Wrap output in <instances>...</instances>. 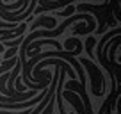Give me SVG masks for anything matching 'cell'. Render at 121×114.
Segmentation results:
<instances>
[{"mask_svg": "<svg viewBox=\"0 0 121 114\" xmlns=\"http://www.w3.org/2000/svg\"><path fill=\"white\" fill-rule=\"evenodd\" d=\"M80 64L86 68V71L89 73V80H91V89H93V96H98V98H102V93H100V80H102L103 73L100 71V68L95 64L93 61H87V59H84V57H80Z\"/></svg>", "mask_w": 121, "mask_h": 114, "instance_id": "1", "label": "cell"}, {"mask_svg": "<svg viewBox=\"0 0 121 114\" xmlns=\"http://www.w3.org/2000/svg\"><path fill=\"white\" fill-rule=\"evenodd\" d=\"M38 27H46V31H52L53 27H57V20H55V18H50V16H39L38 20H34V22H32L30 29H32V31H36Z\"/></svg>", "mask_w": 121, "mask_h": 114, "instance_id": "2", "label": "cell"}, {"mask_svg": "<svg viewBox=\"0 0 121 114\" xmlns=\"http://www.w3.org/2000/svg\"><path fill=\"white\" fill-rule=\"evenodd\" d=\"M95 36H91L89 34V38H87V41H86V50H87V53H89V57H93V46H95Z\"/></svg>", "mask_w": 121, "mask_h": 114, "instance_id": "3", "label": "cell"}, {"mask_svg": "<svg viewBox=\"0 0 121 114\" xmlns=\"http://www.w3.org/2000/svg\"><path fill=\"white\" fill-rule=\"evenodd\" d=\"M73 13H75V5H73V4H69L68 7H66V9H62V11H59V13H57V14H59V16H64V18H68V16H71Z\"/></svg>", "mask_w": 121, "mask_h": 114, "instance_id": "4", "label": "cell"}, {"mask_svg": "<svg viewBox=\"0 0 121 114\" xmlns=\"http://www.w3.org/2000/svg\"><path fill=\"white\" fill-rule=\"evenodd\" d=\"M78 43H80V41H78V39H77V38H69L68 41H66L64 48H66V50H71V48H75V46L78 45Z\"/></svg>", "mask_w": 121, "mask_h": 114, "instance_id": "5", "label": "cell"}, {"mask_svg": "<svg viewBox=\"0 0 121 114\" xmlns=\"http://www.w3.org/2000/svg\"><path fill=\"white\" fill-rule=\"evenodd\" d=\"M18 50L20 48H7V52H4V61H7V59H11L13 55H16Z\"/></svg>", "mask_w": 121, "mask_h": 114, "instance_id": "6", "label": "cell"}, {"mask_svg": "<svg viewBox=\"0 0 121 114\" xmlns=\"http://www.w3.org/2000/svg\"><path fill=\"white\" fill-rule=\"evenodd\" d=\"M0 53H4V46H2V43H0Z\"/></svg>", "mask_w": 121, "mask_h": 114, "instance_id": "7", "label": "cell"}]
</instances>
